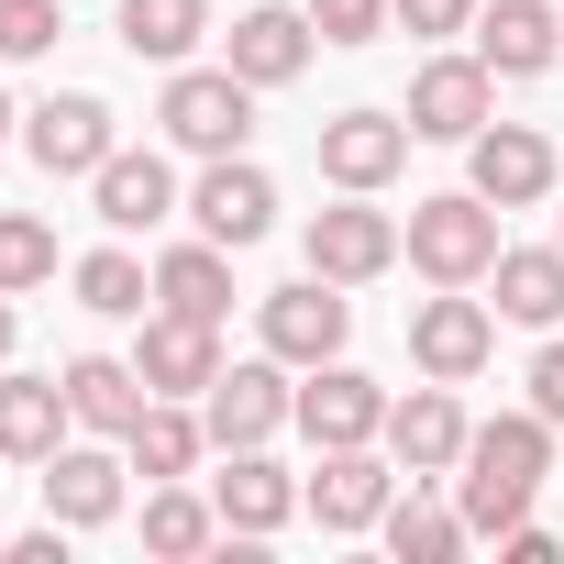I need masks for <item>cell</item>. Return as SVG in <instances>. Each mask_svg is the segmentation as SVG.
Instances as JSON below:
<instances>
[{
    "label": "cell",
    "instance_id": "obj_28",
    "mask_svg": "<svg viewBox=\"0 0 564 564\" xmlns=\"http://www.w3.org/2000/svg\"><path fill=\"white\" fill-rule=\"evenodd\" d=\"M221 542V509L188 487V476H166L155 498H144V553H166V564H188V553H210Z\"/></svg>",
    "mask_w": 564,
    "mask_h": 564
},
{
    "label": "cell",
    "instance_id": "obj_23",
    "mask_svg": "<svg viewBox=\"0 0 564 564\" xmlns=\"http://www.w3.org/2000/svg\"><path fill=\"white\" fill-rule=\"evenodd\" d=\"M476 56L498 78H542L564 56V12H542V0H487V12H476Z\"/></svg>",
    "mask_w": 564,
    "mask_h": 564
},
{
    "label": "cell",
    "instance_id": "obj_6",
    "mask_svg": "<svg viewBox=\"0 0 564 564\" xmlns=\"http://www.w3.org/2000/svg\"><path fill=\"white\" fill-rule=\"evenodd\" d=\"M111 144H122V122H111V100H100V89H56V100H34V111H23V155H34L45 177H100V166H111Z\"/></svg>",
    "mask_w": 564,
    "mask_h": 564
},
{
    "label": "cell",
    "instance_id": "obj_24",
    "mask_svg": "<svg viewBox=\"0 0 564 564\" xmlns=\"http://www.w3.org/2000/svg\"><path fill=\"white\" fill-rule=\"evenodd\" d=\"M199 454H210V421H199L188 399H155V410L122 432V465H133L144 487H166V476H199Z\"/></svg>",
    "mask_w": 564,
    "mask_h": 564
},
{
    "label": "cell",
    "instance_id": "obj_2",
    "mask_svg": "<svg viewBox=\"0 0 564 564\" xmlns=\"http://www.w3.org/2000/svg\"><path fill=\"white\" fill-rule=\"evenodd\" d=\"M399 232H410V265L432 276V289H487V265H498V199L443 188V199H421Z\"/></svg>",
    "mask_w": 564,
    "mask_h": 564
},
{
    "label": "cell",
    "instance_id": "obj_32",
    "mask_svg": "<svg viewBox=\"0 0 564 564\" xmlns=\"http://www.w3.org/2000/svg\"><path fill=\"white\" fill-rule=\"evenodd\" d=\"M67 12L56 0H0V67H23V56H56Z\"/></svg>",
    "mask_w": 564,
    "mask_h": 564
},
{
    "label": "cell",
    "instance_id": "obj_10",
    "mask_svg": "<svg viewBox=\"0 0 564 564\" xmlns=\"http://www.w3.org/2000/svg\"><path fill=\"white\" fill-rule=\"evenodd\" d=\"M487 355H498V311H487V300L443 289V300H421V311H410V366H421V377L465 388V377H476Z\"/></svg>",
    "mask_w": 564,
    "mask_h": 564
},
{
    "label": "cell",
    "instance_id": "obj_26",
    "mask_svg": "<svg viewBox=\"0 0 564 564\" xmlns=\"http://www.w3.org/2000/svg\"><path fill=\"white\" fill-rule=\"evenodd\" d=\"M67 377H0V454L12 465H45L56 443H67Z\"/></svg>",
    "mask_w": 564,
    "mask_h": 564
},
{
    "label": "cell",
    "instance_id": "obj_7",
    "mask_svg": "<svg viewBox=\"0 0 564 564\" xmlns=\"http://www.w3.org/2000/svg\"><path fill=\"white\" fill-rule=\"evenodd\" d=\"M311 276H333V289H366V276H388L410 254V232L388 210H366V188H344V210H311Z\"/></svg>",
    "mask_w": 564,
    "mask_h": 564
},
{
    "label": "cell",
    "instance_id": "obj_13",
    "mask_svg": "<svg viewBox=\"0 0 564 564\" xmlns=\"http://www.w3.org/2000/svg\"><path fill=\"white\" fill-rule=\"evenodd\" d=\"M465 432H476V421H465V410H454V388L432 377V388L388 399V432H377V443L399 454V476H454V465H465Z\"/></svg>",
    "mask_w": 564,
    "mask_h": 564
},
{
    "label": "cell",
    "instance_id": "obj_35",
    "mask_svg": "<svg viewBox=\"0 0 564 564\" xmlns=\"http://www.w3.org/2000/svg\"><path fill=\"white\" fill-rule=\"evenodd\" d=\"M531 410L564 432V344H542V355H531Z\"/></svg>",
    "mask_w": 564,
    "mask_h": 564
},
{
    "label": "cell",
    "instance_id": "obj_31",
    "mask_svg": "<svg viewBox=\"0 0 564 564\" xmlns=\"http://www.w3.org/2000/svg\"><path fill=\"white\" fill-rule=\"evenodd\" d=\"M45 276H56V232L34 221V210H0V289H45Z\"/></svg>",
    "mask_w": 564,
    "mask_h": 564
},
{
    "label": "cell",
    "instance_id": "obj_25",
    "mask_svg": "<svg viewBox=\"0 0 564 564\" xmlns=\"http://www.w3.org/2000/svg\"><path fill=\"white\" fill-rule=\"evenodd\" d=\"M155 311H188V322H221L232 311V243H166L155 254Z\"/></svg>",
    "mask_w": 564,
    "mask_h": 564
},
{
    "label": "cell",
    "instance_id": "obj_15",
    "mask_svg": "<svg viewBox=\"0 0 564 564\" xmlns=\"http://www.w3.org/2000/svg\"><path fill=\"white\" fill-rule=\"evenodd\" d=\"M465 188L498 199V210H531V199L553 188V144H542L531 122H487V133L465 144Z\"/></svg>",
    "mask_w": 564,
    "mask_h": 564
},
{
    "label": "cell",
    "instance_id": "obj_3",
    "mask_svg": "<svg viewBox=\"0 0 564 564\" xmlns=\"http://www.w3.org/2000/svg\"><path fill=\"white\" fill-rule=\"evenodd\" d=\"M155 122H166V144L177 155H243V133H254V78H232V67H177L166 78V100H155Z\"/></svg>",
    "mask_w": 564,
    "mask_h": 564
},
{
    "label": "cell",
    "instance_id": "obj_38",
    "mask_svg": "<svg viewBox=\"0 0 564 564\" xmlns=\"http://www.w3.org/2000/svg\"><path fill=\"white\" fill-rule=\"evenodd\" d=\"M0 553H12V531H0Z\"/></svg>",
    "mask_w": 564,
    "mask_h": 564
},
{
    "label": "cell",
    "instance_id": "obj_40",
    "mask_svg": "<svg viewBox=\"0 0 564 564\" xmlns=\"http://www.w3.org/2000/svg\"><path fill=\"white\" fill-rule=\"evenodd\" d=\"M0 465H12V454H0Z\"/></svg>",
    "mask_w": 564,
    "mask_h": 564
},
{
    "label": "cell",
    "instance_id": "obj_20",
    "mask_svg": "<svg viewBox=\"0 0 564 564\" xmlns=\"http://www.w3.org/2000/svg\"><path fill=\"white\" fill-rule=\"evenodd\" d=\"M34 476H45V520H56V531H100V520H122V454L56 443Z\"/></svg>",
    "mask_w": 564,
    "mask_h": 564
},
{
    "label": "cell",
    "instance_id": "obj_19",
    "mask_svg": "<svg viewBox=\"0 0 564 564\" xmlns=\"http://www.w3.org/2000/svg\"><path fill=\"white\" fill-rule=\"evenodd\" d=\"M300 432H311L322 454H333V443H377V432H388V388L333 355V366H311V388H300Z\"/></svg>",
    "mask_w": 564,
    "mask_h": 564
},
{
    "label": "cell",
    "instance_id": "obj_17",
    "mask_svg": "<svg viewBox=\"0 0 564 564\" xmlns=\"http://www.w3.org/2000/svg\"><path fill=\"white\" fill-rule=\"evenodd\" d=\"M300 498H311V520H322V531H377V520H388V498H399V476H388L366 443H333V454L311 465V487H300Z\"/></svg>",
    "mask_w": 564,
    "mask_h": 564
},
{
    "label": "cell",
    "instance_id": "obj_21",
    "mask_svg": "<svg viewBox=\"0 0 564 564\" xmlns=\"http://www.w3.org/2000/svg\"><path fill=\"white\" fill-rule=\"evenodd\" d=\"M487 311L498 322H520V333H553L564 322V243H498V265H487Z\"/></svg>",
    "mask_w": 564,
    "mask_h": 564
},
{
    "label": "cell",
    "instance_id": "obj_5",
    "mask_svg": "<svg viewBox=\"0 0 564 564\" xmlns=\"http://www.w3.org/2000/svg\"><path fill=\"white\" fill-rule=\"evenodd\" d=\"M199 421H210V454H243V443H276V421H300V388L276 355H254V366H221L199 388Z\"/></svg>",
    "mask_w": 564,
    "mask_h": 564
},
{
    "label": "cell",
    "instance_id": "obj_34",
    "mask_svg": "<svg viewBox=\"0 0 564 564\" xmlns=\"http://www.w3.org/2000/svg\"><path fill=\"white\" fill-rule=\"evenodd\" d=\"M388 23H410V34H476V0H388Z\"/></svg>",
    "mask_w": 564,
    "mask_h": 564
},
{
    "label": "cell",
    "instance_id": "obj_36",
    "mask_svg": "<svg viewBox=\"0 0 564 564\" xmlns=\"http://www.w3.org/2000/svg\"><path fill=\"white\" fill-rule=\"evenodd\" d=\"M0 366H12V289H0Z\"/></svg>",
    "mask_w": 564,
    "mask_h": 564
},
{
    "label": "cell",
    "instance_id": "obj_4",
    "mask_svg": "<svg viewBox=\"0 0 564 564\" xmlns=\"http://www.w3.org/2000/svg\"><path fill=\"white\" fill-rule=\"evenodd\" d=\"M254 333H265V355H276V366H300V377H311V366H333V355H344L355 300L333 289V276H300V289H265V300H254Z\"/></svg>",
    "mask_w": 564,
    "mask_h": 564
},
{
    "label": "cell",
    "instance_id": "obj_1",
    "mask_svg": "<svg viewBox=\"0 0 564 564\" xmlns=\"http://www.w3.org/2000/svg\"><path fill=\"white\" fill-rule=\"evenodd\" d=\"M553 476V421L542 410H498L465 432V531L498 542L509 520H531V487Z\"/></svg>",
    "mask_w": 564,
    "mask_h": 564
},
{
    "label": "cell",
    "instance_id": "obj_22",
    "mask_svg": "<svg viewBox=\"0 0 564 564\" xmlns=\"http://www.w3.org/2000/svg\"><path fill=\"white\" fill-rule=\"evenodd\" d=\"M67 410H78V432L122 443V432L155 410V388H144V366H122V355H67Z\"/></svg>",
    "mask_w": 564,
    "mask_h": 564
},
{
    "label": "cell",
    "instance_id": "obj_29",
    "mask_svg": "<svg viewBox=\"0 0 564 564\" xmlns=\"http://www.w3.org/2000/svg\"><path fill=\"white\" fill-rule=\"evenodd\" d=\"M199 34H210V0H122V45L155 67H188Z\"/></svg>",
    "mask_w": 564,
    "mask_h": 564
},
{
    "label": "cell",
    "instance_id": "obj_30",
    "mask_svg": "<svg viewBox=\"0 0 564 564\" xmlns=\"http://www.w3.org/2000/svg\"><path fill=\"white\" fill-rule=\"evenodd\" d=\"M67 276H78V311H100V322H144V300H155V265H133L122 243L78 254Z\"/></svg>",
    "mask_w": 564,
    "mask_h": 564
},
{
    "label": "cell",
    "instance_id": "obj_37",
    "mask_svg": "<svg viewBox=\"0 0 564 564\" xmlns=\"http://www.w3.org/2000/svg\"><path fill=\"white\" fill-rule=\"evenodd\" d=\"M0 144H12V89H0Z\"/></svg>",
    "mask_w": 564,
    "mask_h": 564
},
{
    "label": "cell",
    "instance_id": "obj_11",
    "mask_svg": "<svg viewBox=\"0 0 564 564\" xmlns=\"http://www.w3.org/2000/svg\"><path fill=\"white\" fill-rule=\"evenodd\" d=\"M311 45H322L311 12H289V0H254V12H232V34H221V67L254 78V89H289V78L311 67Z\"/></svg>",
    "mask_w": 564,
    "mask_h": 564
},
{
    "label": "cell",
    "instance_id": "obj_39",
    "mask_svg": "<svg viewBox=\"0 0 564 564\" xmlns=\"http://www.w3.org/2000/svg\"><path fill=\"white\" fill-rule=\"evenodd\" d=\"M553 243H564V221H553Z\"/></svg>",
    "mask_w": 564,
    "mask_h": 564
},
{
    "label": "cell",
    "instance_id": "obj_18",
    "mask_svg": "<svg viewBox=\"0 0 564 564\" xmlns=\"http://www.w3.org/2000/svg\"><path fill=\"white\" fill-rule=\"evenodd\" d=\"M133 366H144V388H155V399H199V388L221 377V322L155 311V322H144V344H133Z\"/></svg>",
    "mask_w": 564,
    "mask_h": 564
},
{
    "label": "cell",
    "instance_id": "obj_12",
    "mask_svg": "<svg viewBox=\"0 0 564 564\" xmlns=\"http://www.w3.org/2000/svg\"><path fill=\"white\" fill-rule=\"evenodd\" d=\"M410 144H421V133H410L399 111H333V122H322V177L377 199V188L410 166Z\"/></svg>",
    "mask_w": 564,
    "mask_h": 564
},
{
    "label": "cell",
    "instance_id": "obj_9",
    "mask_svg": "<svg viewBox=\"0 0 564 564\" xmlns=\"http://www.w3.org/2000/svg\"><path fill=\"white\" fill-rule=\"evenodd\" d=\"M188 221H199L210 243H232V254H243V243H265V232H276V177H265L254 155H210V166H199V188H188Z\"/></svg>",
    "mask_w": 564,
    "mask_h": 564
},
{
    "label": "cell",
    "instance_id": "obj_14",
    "mask_svg": "<svg viewBox=\"0 0 564 564\" xmlns=\"http://www.w3.org/2000/svg\"><path fill=\"white\" fill-rule=\"evenodd\" d=\"M210 509H221V531L265 542V531H289L311 498L289 487V465H265V443H243V454H221V476H210Z\"/></svg>",
    "mask_w": 564,
    "mask_h": 564
},
{
    "label": "cell",
    "instance_id": "obj_27",
    "mask_svg": "<svg viewBox=\"0 0 564 564\" xmlns=\"http://www.w3.org/2000/svg\"><path fill=\"white\" fill-rule=\"evenodd\" d=\"M377 531H388V553H399V564H454V553L476 542V531H465V509L421 498V476H410V498H388V520H377Z\"/></svg>",
    "mask_w": 564,
    "mask_h": 564
},
{
    "label": "cell",
    "instance_id": "obj_33",
    "mask_svg": "<svg viewBox=\"0 0 564 564\" xmlns=\"http://www.w3.org/2000/svg\"><path fill=\"white\" fill-rule=\"evenodd\" d=\"M300 12L322 23V45H377L388 34V0H300Z\"/></svg>",
    "mask_w": 564,
    "mask_h": 564
},
{
    "label": "cell",
    "instance_id": "obj_16",
    "mask_svg": "<svg viewBox=\"0 0 564 564\" xmlns=\"http://www.w3.org/2000/svg\"><path fill=\"white\" fill-rule=\"evenodd\" d=\"M89 210L111 232H155V221H177V166L155 144H111V166L89 177Z\"/></svg>",
    "mask_w": 564,
    "mask_h": 564
},
{
    "label": "cell",
    "instance_id": "obj_8",
    "mask_svg": "<svg viewBox=\"0 0 564 564\" xmlns=\"http://www.w3.org/2000/svg\"><path fill=\"white\" fill-rule=\"evenodd\" d=\"M487 122H498V67L487 56H432L410 78V133L421 144H476Z\"/></svg>",
    "mask_w": 564,
    "mask_h": 564
}]
</instances>
